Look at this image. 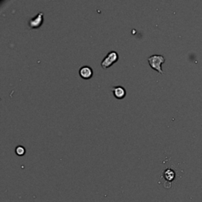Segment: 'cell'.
Listing matches in <instances>:
<instances>
[{"instance_id":"1","label":"cell","mask_w":202,"mask_h":202,"mask_svg":"<svg viewBox=\"0 0 202 202\" xmlns=\"http://www.w3.org/2000/svg\"><path fill=\"white\" fill-rule=\"evenodd\" d=\"M148 63H149V66L153 70L157 71L160 74H163V71L162 70V67H161L162 64L164 63L165 62V58L163 55H161V54H153V55L148 58Z\"/></svg>"},{"instance_id":"2","label":"cell","mask_w":202,"mask_h":202,"mask_svg":"<svg viewBox=\"0 0 202 202\" xmlns=\"http://www.w3.org/2000/svg\"><path fill=\"white\" fill-rule=\"evenodd\" d=\"M118 60V54L115 51H111L105 56L101 63V66L104 69H107L111 67L114 63Z\"/></svg>"},{"instance_id":"3","label":"cell","mask_w":202,"mask_h":202,"mask_svg":"<svg viewBox=\"0 0 202 202\" xmlns=\"http://www.w3.org/2000/svg\"><path fill=\"white\" fill-rule=\"evenodd\" d=\"M44 22V13L39 12L35 18H32L28 22L30 28H38L41 26Z\"/></svg>"},{"instance_id":"4","label":"cell","mask_w":202,"mask_h":202,"mask_svg":"<svg viewBox=\"0 0 202 202\" xmlns=\"http://www.w3.org/2000/svg\"><path fill=\"white\" fill-rule=\"evenodd\" d=\"M79 75L85 80H89L93 76V70L89 66H83L79 70Z\"/></svg>"},{"instance_id":"5","label":"cell","mask_w":202,"mask_h":202,"mask_svg":"<svg viewBox=\"0 0 202 202\" xmlns=\"http://www.w3.org/2000/svg\"><path fill=\"white\" fill-rule=\"evenodd\" d=\"M112 92H113L114 96L118 100H122L127 95V91L122 86H115L112 88Z\"/></svg>"},{"instance_id":"6","label":"cell","mask_w":202,"mask_h":202,"mask_svg":"<svg viewBox=\"0 0 202 202\" xmlns=\"http://www.w3.org/2000/svg\"><path fill=\"white\" fill-rule=\"evenodd\" d=\"M175 171L174 170L171 169V168H167L164 171H163V177L165 179L167 183H171L174 179H175Z\"/></svg>"},{"instance_id":"7","label":"cell","mask_w":202,"mask_h":202,"mask_svg":"<svg viewBox=\"0 0 202 202\" xmlns=\"http://www.w3.org/2000/svg\"><path fill=\"white\" fill-rule=\"evenodd\" d=\"M15 153H16V154L18 155V156H22L25 154L26 150H25V148H24L23 146H22V145H18V146H17L16 148H15Z\"/></svg>"}]
</instances>
